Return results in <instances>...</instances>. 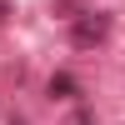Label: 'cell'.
<instances>
[{
  "label": "cell",
  "instance_id": "cell-2",
  "mask_svg": "<svg viewBox=\"0 0 125 125\" xmlns=\"http://www.w3.org/2000/svg\"><path fill=\"white\" fill-rule=\"evenodd\" d=\"M75 80H70V75H55V80H50V95H60V100H75Z\"/></svg>",
  "mask_w": 125,
  "mask_h": 125
},
{
  "label": "cell",
  "instance_id": "cell-1",
  "mask_svg": "<svg viewBox=\"0 0 125 125\" xmlns=\"http://www.w3.org/2000/svg\"><path fill=\"white\" fill-rule=\"evenodd\" d=\"M105 35V20H85V25H75V40L80 45H90V40H100Z\"/></svg>",
  "mask_w": 125,
  "mask_h": 125
}]
</instances>
